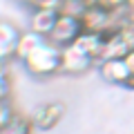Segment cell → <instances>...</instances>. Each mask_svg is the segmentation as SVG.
Instances as JSON below:
<instances>
[{
    "label": "cell",
    "instance_id": "cell-8",
    "mask_svg": "<svg viewBox=\"0 0 134 134\" xmlns=\"http://www.w3.org/2000/svg\"><path fill=\"white\" fill-rule=\"evenodd\" d=\"M103 38H105V43H103V56H100V60H105V58H125L127 52L132 49L121 29H112V31L103 34Z\"/></svg>",
    "mask_w": 134,
    "mask_h": 134
},
{
    "label": "cell",
    "instance_id": "cell-9",
    "mask_svg": "<svg viewBox=\"0 0 134 134\" xmlns=\"http://www.w3.org/2000/svg\"><path fill=\"white\" fill-rule=\"evenodd\" d=\"M58 20V11L56 9H34L31 11V20H29V27H31V31L40 34V36H45L47 38L49 34H52L54 25H56Z\"/></svg>",
    "mask_w": 134,
    "mask_h": 134
},
{
    "label": "cell",
    "instance_id": "cell-4",
    "mask_svg": "<svg viewBox=\"0 0 134 134\" xmlns=\"http://www.w3.org/2000/svg\"><path fill=\"white\" fill-rule=\"evenodd\" d=\"M65 112H67V107H65L63 100H47V103H40V105L34 110L31 121H34V125H36V130L47 132V130H54L63 121Z\"/></svg>",
    "mask_w": 134,
    "mask_h": 134
},
{
    "label": "cell",
    "instance_id": "cell-11",
    "mask_svg": "<svg viewBox=\"0 0 134 134\" xmlns=\"http://www.w3.org/2000/svg\"><path fill=\"white\" fill-rule=\"evenodd\" d=\"M45 36H40V34H36V31H20V38H18V43H16V52H14V58H18L20 63L25 60V58L29 56V54L34 52V49L38 47L40 43H45Z\"/></svg>",
    "mask_w": 134,
    "mask_h": 134
},
{
    "label": "cell",
    "instance_id": "cell-10",
    "mask_svg": "<svg viewBox=\"0 0 134 134\" xmlns=\"http://www.w3.org/2000/svg\"><path fill=\"white\" fill-rule=\"evenodd\" d=\"M103 43H105L103 34H92V31H81L78 38L74 40V45H76L78 49H83L85 54H90V56L94 58L96 65L100 63V56H103Z\"/></svg>",
    "mask_w": 134,
    "mask_h": 134
},
{
    "label": "cell",
    "instance_id": "cell-1",
    "mask_svg": "<svg viewBox=\"0 0 134 134\" xmlns=\"http://www.w3.org/2000/svg\"><path fill=\"white\" fill-rule=\"evenodd\" d=\"M25 69L36 78H47L60 72V47L49 40L40 43L27 58L23 60Z\"/></svg>",
    "mask_w": 134,
    "mask_h": 134
},
{
    "label": "cell",
    "instance_id": "cell-3",
    "mask_svg": "<svg viewBox=\"0 0 134 134\" xmlns=\"http://www.w3.org/2000/svg\"><path fill=\"white\" fill-rule=\"evenodd\" d=\"M96 60L85 54L83 49H78L76 45H67V47H60V72L69 74V76H76V74H85L90 67H94Z\"/></svg>",
    "mask_w": 134,
    "mask_h": 134
},
{
    "label": "cell",
    "instance_id": "cell-14",
    "mask_svg": "<svg viewBox=\"0 0 134 134\" xmlns=\"http://www.w3.org/2000/svg\"><path fill=\"white\" fill-rule=\"evenodd\" d=\"M9 92H11L9 76H7V72L0 67V100H7V98H9Z\"/></svg>",
    "mask_w": 134,
    "mask_h": 134
},
{
    "label": "cell",
    "instance_id": "cell-12",
    "mask_svg": "<svg viewBox=\"0 0 134 134\" xmlns=\"http://www.w3.org/2000/svg\"><path fill=\"white\" fill-rule=\"evenodd\" d=\"M34 130H36V125H34L31 119H25V116L16 114L9 125H5L0 130V134H34Z\"/></svg>",
    "mask_w": 134,
    "mask_h": 134
},
{
    "label": "cell",
    "instance_id": "cell-16",
    "mask_svg": "<svg viewBox=\"0 0 134 134\" xmlns=\"http://www.w3.org/2000/svg\"><path fill=\"white\" fill-rule=\"evenodd\" d=\"M125 87H127V90H134V74H132V76L127 78V83H125Z\"/></svg>",
    "mask_w": 134,
    "mask_h": 134
},
{
    "label": "cell",
    "instance_id": "cell-15",
    "mask_svg": "<svg viewBox=\"0 0 134 134\" xmlns=\"http://www.w3.org/2000/svg\"><path fill=\"white\" fill-rule=\"evenodd\" d=\"M123 60H125V65L130 67V72L134 74V49H130V52H127V56H125Z\"/></svg>",
    "mask_w": 134,
    "mask_h": 134
},
{
    "label": "cell",
    "instance_id": "cell-7",
    "mask_svg": "<svg viewBox=\"0 0 134 134\" xmlns=\"http://www.w3.org/2000/svg\"><path fill=\"white\" fill-rule=\"evenodd\" d=\"M18 38H20V29L9 20H0V67L9 58H14Z\"/></svg>",
    "mask_w": 134,
    "mask_h": 134
},
{
    "label": "cell",
    "instance_id": "cell-2",
    "mask_svg": "<svg viewBox=\"0 0 134 134\" xmlns=\"http://www.w3.org/2000/svg\"><path fill=\"white\" fill-rule=\"evenodd\" d=\"M81 27L83 31H92V34H107L116 27V11L107 9L103 5H92L83 11L81 18Z\"/></svg>",
    "mask_w": 134,
    "mask_h": 134
},
{
    "label": "cell",
    "instance_id": "cell-6",
    "mask_svg": "<svg viewBox=\"0 0 134 134\" xmlns=\"http://www.w3.org/2000/svg\"><path fill=\"white\" fill-rule=\"evenodd\" d=\"M98 74L107 85H119V87H125L127 78L132 76V72H130V67L125 65L123 58H105V60H100Z\"/></svg>",
    "mask_w": 134,
    "mask_h": 134
},
{
    "label": "cell",
    "instance_id": "cell-13",
    "mask_svg": "<svg viewBox=\"0 0 134 134\" xmlns=\"http://www.w3.org/2000/svg\"><path fill=\"white\" fill-rule=\"evenodd\" d=\"M14 116H16V112L9 105V100H0V130L5 127V125H9Z\"/></svg>",
    "mask_w": 134,
    "mask_h": 134
},
{
    "label": "cell",
    "instance_id": "cell-5",
    "mask_svg": "<svg viewBox=\"0 0 134 134\" xmlns=\"http://www.w3.org/2000/svg\"><path fill=\"white\" fill-rule=\"evenodd\" d=\"M81 31H83V27H81V20L78 18L67 16V14H58V20L54 25L52 34L47 36V40L54 43V45H58V47H67V45H72L78 38Z\"/></svg>",
    "mask_w": 134,
    "mask_h": 134
}]
</instances>
